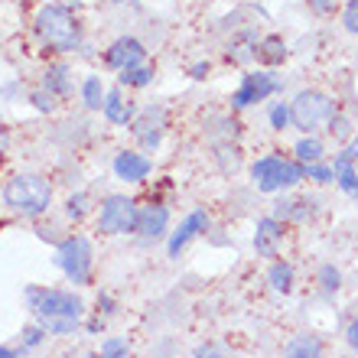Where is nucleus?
I'll return each instance as SVG.
<instances>
[{"instance_id":"obj_1","label":"nucleus","mask_w":358,"mask_h":358,"mask_svg":"<svg viewBox=\"0 0 358 358\" xmlns=\"http://www.w3.org/2000/svg\"><path fill=\"white\" fill-rule=\"evenodd\" d=\"M29 316L49 332V336H76L85 320V300L76 290H62V287H43V283H29L23 290Z\"/></svg>"},{"instance_id":"obj_2","label":"nucleus","mask_w":358,"mask_h":358,"mask_svg":"<svg viewBox=\"0 0 358 358\" xmlns=\"http://www.w3.org/2000/svg\"><path fill=\"white\" fill-rule=\"evenodd\" d=\"M33 29H36V39L43 43L46 52L69 56V52L82 49V20L66 3H56V0L43 3L33 17Z\"/></svg>"},{"instance_id":"obj_3","label":"nucleus","mask_w":358,"mask_h":358,"mask_svg":"<svg viewBox=\"0 0 358 358\" xmlns=\"http://www.w3.org/2000/svg\"><path fill=\"white\" fill-rule=\"evenodd\" d=\"M0 202L20 218H43L52 206V182L39 173H17L3 182Z\"/></svg>"},{"instance_id":"obj_4","label":"nucleus","mask_w":358,"mask_h":358,"mask_svg":"<svg viewBox=\"0 0 358 358\" xmlns=\"http://www.w3.org/2000/svg\"><path fill=\"white\" fill-rule=\"evenodd\" d=\"M303 179H306L303 163H296L293 157H287L280 150H271L251 163V182H255L257 192H267V196L293 192Z\"/></svg>"},{"instance_id":"obj_5","label":"nucleus","mask_w":358,"mask_h":358,"mask_svg":"<svg viewBox=\"0 0 358 358\" xmlns=\"http://www.w3.org/2000/svg\"><path fill=\"white\" fill-rule=\"evenodd\" d=\"M52 264L69 277V283L76 287H88L94 273V245L92 238L76 231V235H66L52 251Z\"/></svg>"},{"instance_id":"obj_6","label":"nucleus","mask_w":358,"mask_h":358,"mask_svg":"<svg viewBox=\"0 0 358 358\" xmlns=\"http://www.w3.org/2000/svg\"><path fill=\"white\" fill-rule=\"evenodd\" d=\"M336 111H339V108H336V98L320 92V88H303V92L293 94V101H290L293 127L303 134H316Z\"/></svg>"},{"instance_id":"obj_7","label":"nucleus","mask_w":358,"mask_h":358,"mask_svg":"<svg viewBox=\"0 0 358 358\" xmlns=\"http://www.w3.org/2000/svg\"><path fill=\"white\" fill-rule=\"evenodd\" d=\"M137 208L141 202L127 192H111L98 202V231L108 238H121L137 231Z\"/></svg>"},{"instance_id":"obj_8","label":"nucleus","mask_w":358,"mask_h":358,"mask_svg":"<svg viewBox=\"0 0 358 358\" xmlns=\"http://www.w3.org/2000/svg\"><path fill=\"white\" fill-rule=\"evenodd\" d=\"M273 94H283V78L271 69H248L231 92V111H248L255 104L271 101Z\"/></svg>"},{"instance_id":"obj_9","label":"nucleus","mask_w":358,"mask_h":358,"mask_svg":"<svg viewBox=\"0 0 358 358\" xmlns=\"http://www.w3.org/2000/svg\"><path fill=\"white\" fill-rule=\"evenodd\" d=\"M166 124H170V114H166V108H163V104H147V108H141V111H137V117H134V124H131V134L137 137V143H141L143 153H157V150H160Z\"/></svg>"},{"instance_id":"obj_10","label":"nucleus","mask_w":358,"mask_h":358,"mask_svg":"<svg viewBox=\"0 0 358 358\" xmlns=\"http://www.w3.org/2000/svg\"><path fill=\"white\" fill-rule=\"evenodd\" d=\"M208 225H212V218H208L206 208H192V212H189V215L182 218L176 228H173L170 235H166V255L179 257L199 235H206Z\"/></svg>"},{"instance_id":"obj_11","label":"nucleus","mask_w":358,"mask_h":358,"mask_svg":"<svg viewBox=\"0 0 358 358\" xmlns=\"http://www.w3.org/2000/svg\"><path fill=\"white\" fill-rule=\"evenodd\" d=\"M147 62V46H143L137 36H117L111 46L104 49V66L111 72H127V69H137Z\"/></svg>"},{"instance_id":"obj_12","label":"nucleus","mask_w":358,"mask_h":358,"mask_svg":"<svg viewBox=\"0 0 358 358\" xmlns=\"http://www.w3.org/2000/svg\"><path fill=\"white\" fill-rule=\"evenodd\" d=\"M134 235L141 238L143 245H153V241L170 235V206H163V202L153 199V202L137 208V231Z\"/></svg>"},{"instance_id":"obj_13","label":"nucleus","mask_w":358,"mask_h":358,"mask_svg":"<svg viewBox=\"0 0 358 358\" xmlns=\"http://www.w3.org/2000/svg\"><path fill=\"white\" fill-rule=\"evenodd\" d=\"M320 212V199L313 196H290V192H280V199L273 202L271 215L280 218L283 225H306L313 222Z\"/></svg>"},{"instance_id":"obj_14","label":"nucleus","mask_w":358,"mask_h":358,"mask_svg":"<svg viewBox=\"0 0 358 358\" xmlns=\"http://www.w3.org/2000/svg\"><path fill=\"white\" fill-rule=\"evenodd\" d=\"M283 238H287V225H283L280 218H273V215L257 218L255 238H251L255 255L264 257V261H277V257H280V248H283Z\"/></svg>"},{"instance_id":"obj_15","label":"nucleus","mask_w":358,"mask_h":358,"mask_svg":"<svg viewBox=\"0 0 358 358\" xmlns=\"http://www.w3.org/2000/svg\"><path fill=\"white\" fill-rule=\"evenodd\" d=\"M111 170H114V179H121L127 186H141L153 173V160L143 150H121L114 153Z\"/></svg>"},{"instance_id":"obj_16","label":"nucleus","mask_w":358,"mask_h":358,"mask_svg":"<svg viewBox=\"0 0 358 358\" xmlns=\"http://www.w3.org/2000/svg\"><path fill=\"white\" fill-rule=\"evenodd\" d=\"M137 111H141V104L134 101L131 94H124L121 85L108 88L104 104H101V114H104V121L108 124H114V127H131L134 117H137Z\"/></svg>"},{"instance_id":"obj_17","label":"nucleus","mask_w":358,"mask_h":358,"mask_svg":"<svg viewBox=\"0 0 358 358\" xmlns=\"http://www.w3.org/2000/svg\"><path fill=\"white\" fill-rule=\"evenodd\" d=\"M52 98H59V101H69L72 94H76V82H72V69L66 66V62H49L46 72H43V85Z\"/></svg>"},{"instance_id":"obj_18","label":"nucleus","mask_w":358,"mask_h":358,"mask_svg":"<svg viewBox=\"0 0 358 358\" xmlns=\"http://www.w3.org/2000/svg\"><path fill=\"white\" fill-rule=\"evenodd\" d=\"M287 56H290V49H287L283 36L271 33V36L257 39V49H255V62H257V69H271V72H277V69H280L283 62H287Z\"/></svg>"},{"instance_id":"obj_19","label":"nucleus","mask_w":358,"mask_h":358,"mask_svg":"<svg viewBox=\"0 0 358 358\" xmlns=\"http://www.w3.org/2000/svg\"><path fill=\"white\" fill-rule=\"evenodd\" d=\"M280 358H326V342L316 332H296L287 345H283Z\"/></svg>"},{"instance_id":"obj_20","label":"nucleus","mask_w":358,"mask_h":358,"mask_svg":"<svg viewBox=\"0 0 358 358\" xmlns=\"http://www.w3.org/2000/svg\"><path fill=\"white\" fill-rule=\"evenodd\" d=\"M267 283H271L273 293L290 296V293L296 290V267H293L290 261L277 257V261H271V267H267Z\"/></svg>"},{"instance_id":"obj_21","label":"nucleus","mask_w":358,"mask_h":358,"mask_svg":"<svg viewBox=\"0 0 358 358\" xmlns=\"http://www.w3.org/2000/svg\"><path fill=\"white\" fill-rule=\"evenodd\" d=\"M293 160L303 163V166H310V163H320L326 160V143L316 137V134H303L300 141L293 143Z\"/></svg>"},{"instance_id":"obj_22","label":"nucleus","mask_w":358,"mask_h":358,"mask_svg":"<svg viewBox=\"0 0 358 358\" xmlns=\"http://www.w3.org/2000/svg\"><path fill=\"white\" fill-rule=\"evenodd\" d=\"M255 49H257V36L251 29L245 33H238L231 43H228V62H235V66H248V62H255Z\"/></svg>"},{"instance_id":"obj_23","label":"nucleus","mask_w":358,"mask_h":358,"mask_svg":"<svg viewBox=\"0 0 358 358\" xmlns=\"http://www.w3.org/2000/svg\"><path fill=\"white\" fill-rule=\"evenodd\" d=\"M46 339H49V332L43 329L36 320H33L29 326H23V329H20V339H17V345H13V352H17L20 358H27L29 352H36Z\"/></svg>"},{"instance_id":"obj_24","label":"nucleus","mask_w":358,"mask_h":358,"mask_svg":"<svg viewBox=\"0 0 358 358\" xmlns=\"http://www.w3.org/2000/svg\"><path fill=\"white\" fill-rule=\"evenodd\" d=\"M78 94H82V104H85L88 111H101L108 88H104L101 76H85L82 78V85H78Z\"/></svg>"},{"instance_id":"obj_25","label":"nucleus","mask_w":358,"mask_h":358,"mask_svg":"<svg viewBox=\"0 0 358 358\" xmlns=\"http://www.w3.org/2000/svg\"><path fill=\"white\" fill-rule=\"evenodd\" d=\"M153 82H157V69H153L150 62H143V66H137V69H127V72L117 76V85L121 88H150Z\"/></svg>"},{"instance_id":"obj_26","label":"nucleus","mask_w":358,"mask_h":358,"mask_svg":"<svg viewBox=\"0 0 358 358\" xmlns=\"http://www.w3.org/2000/svg\"><path fill=\"white\" fill-rule=\"evenodd\" d=\"M92 208H94V206H92V196L78 189V192H72V196L66 199V206H62V212H66L69 222H76V225H82V222H85V218L92 215Z\"/></svg>"},{"instance_id":"obj_27","label":"nucleus","mask_w":358,"mask_h":358,"mask_svg":"<svg viewBox=\"0 0 358 358\" xmlns=\"http://www.w3.org/2000/svg\"><path fill=\"white\" fill-rule=\"evenodd\" d=\"M332 170H336V186H339L345 196L358 199V166H352V163H345V160L336 157Z\"/></svg>"},{"instance_id":"obj_28","label":"nucleus","mask_w":358,"mask_h":358,"mask_svg":"<svg viewBox=\"0 0 358 358\" xmlns=\"http://www.w3.org/2000/svg\"><path fill=\"white\" fill-rule=\"evenodd\" d=\"M267 124H271L273 134H283L293 127V117H290V101H273L267 108Z\"/></svg>"},{"instance_id":"obj_29","label":"nucleus","mask_w":358,"mask_h":358,"mask_svg":"<svg viewBox=\"0 0 358 358\" xmlns=\"http://www.w3.org/2000/svg\"><path fill=\"white\" fill-rule=\"evenodd\" d=\"M316 283H320V290L326 293V296H332V293L342 290V271L336 264H320V271H316Z\"/></svg>"},{"instance_id":"obj_30","label":"nucleus","mask_w":358,"mask_h":358,"mask_svg":"<svg viewBox=\"0 0 358 358\" xmlns=\"http://www.w3.org/2000/svg\"><path fill=\"white\" fill-rule=\"evenodd\" d=\"M88 358H131V342L124 336H108V339H101V349Z\"/></svg>"},{"instance_id":"obj_31","label":"nucleus","mask_w":358,"mask_h":358,"mask_svg":"<svg viewBox=\"0 0 358 358\" xmlns=\"http://www.w3.org/2000/svg\"><path fill=\"white\" fill-rule=\"evenodd\" d=\"M326 131H329V137L336 143H342V147H345V143L352 141V121H349V114H342V111H336L329 117V121H326Z\"/></svg>"},{"instance_id":"obj_32","label":"nucleus","mask_w":358,"mask_h":358,"mask_svg":"<svg viewBox=\"0 0 358 358\" xmlns=\"http://www.w3.org/2000/svg\"><path fill=\"white\" fill-rule=\"evenodd\" d=\"M303 170H306V179L316 182V186H329V182H336V170H332V163H326V160L310 163V166H303Z\"/></svg>"},{"instance_id":"obj_33","label":"nucleus","mask_w":358,"mask_h":358,"mask_svg":"<svg viewBox=\"0 0 358 358\" xmlns=\"http://www.w3.org/2000/svg\"><path fill=\"white\" fill-rule=\"evenodd\" d=\"M29 104H33L39 114H52L59 108V98H52L46 88H36V92H29Z\"/></svg>"},{"instance_id":"obj_34","label":"nucleus","mask_w":358,"mask_h":358,"mask_svg":"<svg viewBox=\"0 0 358 358\" xmlns=\"http://www.w3.org/2000/svg\"><path fill=\"white\" fill-rule=\"evenodd\" d=\"M342 27H345V33L358 36V0H345V10H342Z\"/></svg>"},{"instance_id":"obj_35","label":"nucleus","mask_w":358,"mask_h":358,"mask_svg":"<svg viewBox=\"0 0 358 358\" xmlns=\"http://www.w3.org/2000/svg\"><path fill=\"white\" fill-rule=\"evenodd\" d=\"M94 306H98L94 313H98V316H104V320H111L114 313H117V300H114V296H111L108 290L98 293V300H94Z\"/></svg>"},{"instance_id":"obj_36","label":"nucleus","mask_w":358,"mask_h":358,"mask_svg":"<svg viewBox=\"0 0 358 358\" xmlns=\"http://www.w3.org/2000/svg\"><path fill=\"white\" fill-rule=\"evenodd\" d=\"M192 358H231L218 342H202L196 352H192Z\"/></svg>"},{"instance_id":"obj_37","label":"nucleus","mask_w":358,"mask_h":358,"mask_svg":"<svg viewBox=\"0 0 358 358\" xmlns=\"http://www.w3.org/2000/svg\"><path fill=\"white\" fill-rule=\"evenodd\" d=\"M336 157H339V160H345V163H352V166H358V134H352V141L345 143Z\"/></svg>"},{"instance_id":"obj_38","label":"nucleus","mask_w":358,"mask_h":358,"mask_svg":"<svg viewBox=\"0 0 358 358\" xmlns=\"http://www.w3.org/2000/svg\"><path fill=\"white\" fill-rule=\"evenodd\" d=\"M208 76H212V62H206V59L189 66V78H196V82H206Z\"/></svg>"},{"instance_id":"obj_39","label":"nucleus","mask_w":358,"mask_h":358,"mask_svg":"<svg viewBox=\"0 0 358 358\" xmlns=\"http://www.w3.org/2000/svg\"><path fill=\"white\" fill-rule=\"evenodd\" d=\"M345 345H349V352L358 355V316H352L349 326H345Z\"/></svg>"},{"instance_id":"obj_40","label":"nucleus","mask_w":358,"mask_h":358,"mask_svg":"<svg viewBox=\"0 0 358 358\" xmlns=\"http://www.w3.org/2000/svg\"><path fill=\"white\" fill-rule=\"evenodd\" d=\"M306 7H310L316 17H329L332 10H336V0H306Z\"/></svg>"},{"instance_id":"obj_41","label":"nucleus","mask_w":358,"mask_h":358,"mask_svg":"<svg viewBox=\"0 0 358 358\" xmlns=\"http://www.w3.org/2000/svg\"><path fill=\"white\" fill-rule=\"evenodd\" d=\"M17 94H20V82H17V78L0 88V98H3V101H17Z\"/></svg>"},{"instance_id":"obj_42","label":"nucleus","mask_w":358,"mask_h":358,"mask_svg":"<svg viewBox=\"0 0 358 358\" xmlns=\"http://www.w3.org/2000/svg\"><path fill=\"white\" fill-rule=\"evenodd\" d=\"M85 332H88V336H98V332H104V316H98V313H94L92 320L85 322Z\"/></svg>"},{"instance_id":"obj_43","label":"nucleus","mask_w":358,"mask_h":358,"mask_svg":"<svg viewBox=\"0 0 358 358\" xmlns=\"http://www.w3.org/2000/svg\"><path fill=\"white\" fill-rule=\"evenodd\" d=\"M0 358H20V355L13 352V345H0Z\"/></svg>"},{"instance_id":"obj_44","label":"nucleus","mask_w":358,"mask_h":358,"mask_svg":"<svg viewBox=\"0 0 358 358\" xmlns=\"http://www.w3.org/2000/svg\"><path fill=\"white\" fill-rule=\"evenodd\" d=\"M56 3H66V7H72V3H78V0H56Z\"/></svg>"},{"instance_id":"obj_45","label":"nucleus","mask_w":358,"mask_h":358,"mask_svg":"<svg viewBox=\"0 0 358 358\" xmlns=\"http://www.w3.org/2000/svg\"><path fill=\"white\" fill-rule=\"evenodd\" d=\"M114 3H127V0H114Z\"/></svg>"}]
</instances>
